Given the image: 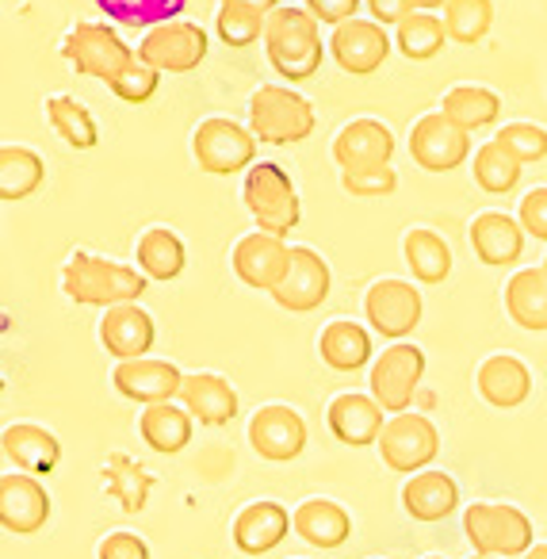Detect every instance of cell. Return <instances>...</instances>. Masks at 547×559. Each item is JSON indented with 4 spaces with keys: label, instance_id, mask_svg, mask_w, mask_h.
Instances as JSON below:
<instances>
[{
    "label": "cell",
    "instance_id": "cell-1",
    "mask_svg": "<svg viewBox=\"0 0 547 559\" xmlns=\"http://www.w3.org/2000/svg\"><path fill=\"white\" fill-rule=\"evenodd\" d=\"M150 288V276L131 264L108 261L96 253H78L66 261L62 269V292L78 307H119V304H139L142 292Z\"/></svg>",
    "mask_w": 547,
    "mask_h": 559
},
{
    "label": "cell",
    "instance_id": "cell-2",
    "mask_svg": "<svg viewBox=\"0 0 547 559\" xmlns=\"http://www.w3.org/2000/svg\"><path fill=\"white\" fill-rule=\"evenodd\" d=\"M264 55L280 78H314L322 66V24L307 9H276L264 24Z\"/></svg>",
    "mask_w": 547,
    "mask_h": 559
},
{
    "label": "cell",
    "instance_id": "cell-3",
    "mask_svg": "<svg viewBox=\"0 0 547 559\" xmlns=\"http://www.w3.org/2000/svg\"><path fill=\"white\" fill-rule=\"evenodd\" d=\"M241 200H246L249 215L257 218V230L276 234V238H287L302 218L299 192H295L284 165H276V162H261L246 173Z\"/></svg>",
    "mask_w": 547,
    "mask_h": 559
},
{
    "label": "cell",
    "instance_id": "cell-4",
    "mask_svg": "<svg viewBox=\"0 0 547 559\" xmlns=\"http://www.w3.org/2000/svg\"><path fill=\"white\" fill-rule=\"evenodd\" d=\"M249 131L269 146H292V142L310 139L314 108L302 93H292L284 85H261L249 96Z\"/></svg>",
    "mask_w": 547,
    "mask_h": 559
},
{
    "label": "cell",
    "instance_id": "cell-5",
    "mask_svg": "<svg viewBox=\"0 0 547 559\" xmlns=\"http://www.w3.org/2000/svg\"><path fill=\"white\" fill-rule=\"evenodd\" d=\"M463 533L475 544L478 556L509 559L532 551V521L506 502H475L463 513Z\"/></svg>",
    "mask_w": 547,
    "mask_h": 559
},
{
    "label": "cell",
    "instance_id": "cell-6",
    "mask_svg": "<svg viewBox=\"0 0 547 559\" xmlns=\"http://www.w3.org/2000/svg\"><path fill=\"white\" fill-rule=\"evenodd\" d=\"M192 154L200 162V169L211 173V177H234V173L257 165V134L249 127L234 123V119L211 116L195 127Z\"/></svg>",
    "mask_w": 547,
    "mask_h": 559
},
{
    "label": "cell",
    "instance_id": "cell-7",
    "mask_svg": "<svg viewBox=\"0 0 547 559\" xmlns=\"http://www.w3.org/2000/svg\"><path fill=\"white\" fill-rule=\"evenodd\" d=\"M62 58L85 78H100L111 85L139 58V50L127 47L119 32H111L108 24H78L62 39Z\"/></svg>",
    "mask_w": 547,
    "mask_h": 559
},
{
    "label": "cell",
    "instance_id": "cell-8",
    "mask_svg": "<svg viewBox=\"0 0 547 559\" xmlns=\"http://www.w3.org/2000/svg\"><path fill=\"white\" fill-rule=\"evenodd\" d=\"M440 452V433L432 429V421L425 414H394L387 421L383 437H379V456L391 472L399 475H417L429 472V464Z\"/></svg>",
    "mask_w": 547,
    "mask_h": 559
},
{
    "label": "cell",
    "instance_id": "cell-9",
    "mask_svg": "<svg viewBox=\"0 0 547 559\" xmlns=\"http://www.w3.org/2000/svg\"><path fill=\"white\" fill-rule=\"evenodd\" d=\"M139 58L162 73H192L207 58V32L192 20H169L142 35Z\"/></svg>",
    "mask_w": 547,
    "mask_h": 559
},
{
    "label": "cell",
    "instance_id": "cell-10",
    "mask_svg": "<svg viewBox=\"0 0 547 559\" xmlns=\"http://www.w3.org/2000/svg\"><path fill=\"white\" fill-rule=\"evenodd\" d=\"M425 376V353L409 342H394L383 357L371 365V399L387 414H406L414 403V391Z\"/></svg>",
    "mask_w": 547,
    "mask_h": 559
},
{
    "label": "cell",
    "instance_id": "cell-11",
    "mask_svg": "<svg viewBox=\"0 0 547 559\" xmlns=\"http://www.w3.org/2000/svg\"><path fill=\"white\" fill-rule=\"evenodd\" d=\"M409 154L425 173H452L467 162L471 134L463 127H455L444 111H429L409 131Z\"/></svg>",
    "mask_w": 547,
    "mask_h": 559
},
{
    "label": "cell",
    "instance_id": "cell-12",
    "mask_svg": "<svg viewBox=\"0 0 547 559\" xmlns=\"http://www.w3.org/2000/svg\"><path fill=\"white\" fill-rule=\"evenodd\" d=\"M421 292L406 280H376L364 296V314L379 337H406L421 322Z\"/></svg>",
    "mask_w": 547,
    "mask_h": 559
},
{
    "label": "cell",
    "instance_id": "cell-13",
    "mask_svg": "<svg viewBox=\"0 0 547 559\" xmlns=\"http://www.w3.org/2000/svg\"><path fill=\"white\" fill-rule=\"evenodd\" d=\"M234 261V272L246 288H257V292H276L287 276V264H292V246L276 234H264V230H253L234 246L230 253Z\"/></svg>",
    "mask_w": 547,
    "mask_h": 559
},
{
    "label": "cell",
    "instance_id": "cell-14",
    "mask_svg": "<svg viewBox=\"0 0 547 559\" xmlns=\"http://www.w3.org/2000/svg\"><path fill=\"white\" fill-rule=\"evenodd\" d=\"M391 47H394V39L387 35V27L376 24V20H360V16L333 27V35H330L333 62H337L345 73H353V78L376 73L379 66L387 62Z\"/></svg>",
    "mask_w": 547,
    "mask_h": 559
},
{
    "label": "cell",
    "instance_id": "cell-15",
    "mask_svg": "<svg viewBox=\"0 0 547 559\" xmlns=\"http://www.w3.org/2000/svg\"><path fill=\"white\" fill-rule=\"evenodd\" d=\"M249 444L261 460L292 464L307 449V421L292 406H261L249 418Z\"/></svg>",
    "mask_w": 547,
    "mask_h": 559
},
{
    "label": "cell",
    "instance_id": "cell-16",
    "mask_svg": "<svg viewBox=\"0 0 547 559\" xmlns=\"http://www.w3.org/2000/svg\"><path fill=\"white\" fill-rule=\"evenodd\" d=\"M330 284H333L330 264H325L310 246H292L287 276H284V284L272 292V299H276V307H284V311L302 314V311H314V307L325 304Z\"/></svg>",
    "mask_w": 547,
    "mask_h": 559
},
{
    "label": "cell",
    "instance_id": "cell-17",
    "mask_svg": "<svg viewBox=\"0 0 547 559\" xmlns=\"http://www.w3.org/2000/svg\"><path fill=\"white\" fill-rule=\"evenodd\" d=\"M111 383L123 399L142 406H157V403H173L180 399V388H185V372H180L173 360H123L111 372Z\"/></svg>",
    "mask_w": 547,
    "mask_h": 559
},
{
    "label": "cell",
    "instance_id": "cell-18",
    "mask_svg": "<svg viewBox=\"0 0 547 559\" xmlns=\"http://www.w3.org/2000/svg\"><path fill=\"white\" fill-rule=\"evenodd\" d=\"M391 154H394V134L379 119H353L333 139V162L341 165V173L383 169V165H391Z\"/></svg>",
    "mask_w": 547,
    "mask_h": 559
},
{
    "label": "cell",
    "instance_id": "cell-19",
    "mask_svg": "<svg viewBox=\"0 0 547 559\" xmlns=\"http://www.w3.org/2000/svg\"><path fill=\"white\" fill-rule=\"evenodd\" d=\"M50 521V495L35 475L9 472L0 479V525L16 536L39 533Z\"/></svg>",
    "mask_w": 547,
    "mask_h": 559
},
{
    "label": "cell",
    "instance_id": "cell-20",
    "mask_svg": "<svg viewBox=\"0 0 547 559\" xmlns=\"http://www.w3.org/2000/svg\"><path fill=\"white\" fill-rule=\"evenodd\" d=\"M154 319L142 311L139 304H119L108 307L100 319V345L111 353V357L123 365V360H142L150 349H154Z\"/></svg>",
    "mask_w": 547,
    "mask_h": 559
},
{
    "label": "cell",
    "instance_id": "cell-21",
    "mask_svg": "<svg viewBox=\"0 0 547 559\" xmlns=\"http://www.w3.org/2000/svg\"><path fill=\"white\" fill-rule=\"evenodd\" d=\"M330 429L341 444H353V449H368V444H379L387 421H383V406L368 395H356V391H345L330 403Z\"/></svg>",
    "mask_w": 547,
    "mask_h": 559
},
{
    "label": "cell",
    "instance_id": "cell-22",
    "mask_svg": "<svg viewBox=\"0 0 547 559\" xmlns=\"http://www.w3.org/2000/svg\"><path fill=\"white\" fill-rule=\"evenodd\" d=\"M471 249L490 269H506L524 253V226L506 211H483L471 223Z\"/></svg>",
    "mask_w": 547,
    "mask_h": 559
},
{
    "label": "cell",
    "instance_id": "cell-23",
    "mask_svg": "<svg viewBox=\"0 0 547 559\" xmlns=\"http://www.w3.org/2000/svg\"><path fill=\"white\" fill-rule=\"evenodd\" d=\"M295 528L292 513L280 502H249L246 510L234 518V544L246 556H264V551L280 548L284 536Z\"/></svg>",
    "mask_w": 547,
    "mask_h": 559
},
{
    "label": "cell",
    "instance_id": "cell-24",
    "mask_svg": "<svg viewBox=\"0 0 547 559\" xmlns=\"http://www.w3.org/2000/svg\"><path fill=\"white\" fill-rule=\"evenodd\" d=\"M180 406L192 414L200 426H226L238 414V391L215 372H195L185 376V388H180Z\"/></svg>",
    "mask_w": 547,
    "mask_h": 559
},
{
    "label": "cell",
    "instance_id": "cell-25",
    "mask_svg": "<svg viewBox=\"0 0 547 559\" xmlns=\"http://www.w3.org/2000/svg\"><path fill=\"white\" fill-rule=\"evenodd\" d=\"M475 383H478V395L490 406H498V411H513V406H521L532 395V372L524 368V360L509 357V353L486 357Z\"/></svg>",
    "mask_w": 547,
    "mask_h": 559
},
{
    "label": "cell",
    "instance_id": "cell-26",
    "mask_svg": "<svg viewBox=\"0 0 547 559\" xmlns=\"http://www.w3.org/2000/svg\"><path fill=\"white\" fill-rule=\"evenodd\" d=\"M295 533L310 544V548H341V544L353 536V518H348L345 506L330 502V498H307L299 510L292 513Z\"/></svg>",
    "mask_w": 547,
    "mask_h": 559
},
{
    "label": "cell",
    "instance_id": "cell-27",
    "mask_svg": "<svg viewBox=\"0 0 547 559\" xmlns=\"http://www.w3.org/2000/svg\"><path fill=\"white\" fill-rule=\"evenodd\" d=\"M0 449L24 475H50L62 460L58 437L39 426H9L0 437Z\"/></svg>",
    "mask_w": 547,
    "mask_h": 559
},
{
    "label": "cell",
    "instance_id": "cell-28",
    "mask_svg": "<svg viewBox=\"0 0 547 559\" xmlns=\"http://www.w3.org/2000/svg\"><path fill=\"white\" fill-rule=\"evenodd\" d=\"M460 506V487L444 472H417L402 487V510L414 521H444Z\"/></svg>",
    "mask_w": 547,
    "mask_h": 559
},
{
    "label": "cell",
    "instance_id": "cell-29",
    "mask_svg": "<svg viewBox=\"0 0 547 559\" xmlns=\"http://www.w3.org/2000/svg\"><path fill=\"white\" fill-rule=\"evenodd\" d=\"M506 311L521 330L544 334L547 330V272L521 269L506 284Z\"/></svg>",
    "mask_w": 547,
    "mask_h": 559
},
{
    "label": "cell",
    "instance_id": "cell-30",
    "mask_svg": "<svg viewBox=\"0 0 547 559\" xmlns=\"http://www.w3.org/2000/svg\"><path fill=\"white\" fill-rule=\"evenodd\" d=\"M192 426H195V418L185 406L157 403V406H146V414H142V421H139V433L154 452L177 456V452H185L188 441H192Z\"/></svg>",
    "mask_w": 547,
    "mask_h": 559
},
{
    "label": "cell",
    "instance_id": "cell-31",
    "mask_svg": "<svg viewBox=\"0 0 547 559\" xmlns=\"http://www.w3.org/2000/svg\"><path fill=\"white\" fill-rule=\"evenodd\" d=\"M318 353L333 372H356L371 360V334L353 319H337L322 330Z\"/></svg>",
    "mask_w": 547,
    "mask_h": 559
},
{
    "label": "cell",
    "instance_id": "cell-32",
    "mask_svg": "<svg viewBox=\"0 0 547 559\" xmlns=\"http://www.w3.org/2000/svg\"><path fill=\"white\" fill-rule=\"evenodd\" d=\"M134 257H139V269L150 280H177L188 264L185 241L169 226H150L139 238V246H134Z\"/></svg>",
    "mask_w": 547,
    "mask_h": 559
},
{
    "label": "cell",
    "instance_id": "cell-33",
    "mask_svg": "<svg viewBox=\"0 0 547 559\" xmlns=\"http://www.w3.org/2000/svg\"><path fill=\"white\" fill-rule=\"evenodd\" d=\"M402 253H406V264L421 284H440L452 272V249L440 238L437 230H425V226H414V230L402 238Z\"/></svg>",
    "mask_w": 547,
    "mask_h": 559
},
{
    "label": "cell",
    "instance_id": "cell-34",
    "mask_svg": "<svg viewBox=\"0 0 547 559\" xmlns=\"http://www.w3.org/2000/svg\"><path fill=\"white\" fill-rule=\"evenodd\" d=\"M440 111H444L455 127H463V131L471 134V131H478V127H490L494 119L501 116V100H498V93H490V88H483V85H455L444 93Z\"/></svg>",
    "mask_w": 547,
    "mask_h": 559
},
{
    "label": "cell",
    "instance_id": "cell-35",
    "mask_svg": "<svg viewBox=\"0 0 547 559\" xmlns=\"http://www.w3.org/2000/svg\"><path fill=\"white\" fill-rule=\"evenodd\" d=\"M47 165L35 150L27 146H4L0 150V200H27L32 192H39Z\"/></svg>",
    "mask_w": 547,
    "mask_h": 559
},
{
    "label": "cell",
    "instance_id": "cell-36",
    "mask_svg": "<svg viewBox=\"0 0 547 559\" xmlns=\"http://www.w3.org/2000/svg\"><path fill=\"white\" fill-rule=\"evenodd\" d=\"M448 43V27L440 16L432 12H409L399 27H394V47L409 58V62H429L444 50Z\"/></svg>",
    "mask_w": 547,
    "mask_h": 559
},
{
    "label": "cell",
    "instance_id": "cell-37",
    "mask_svg": "<svg viewBox=\"0 0 547 559\" xmlns=\"http://www.w3.org/2000/svg\"><path fill=\"white\" fill-rule=\"evenodd\" d=\"M47 119H50V127L62 134L66 146L93 150L96 142H100V131H96L93 111H88L81 100H73V96H50V100H47Z\"/></svg>",
    "mask_w": 547,
    "mask_h": 559
},
{
    "label": "cell",
    "instance_id": "cell-38",
    "mask_svg": "<svg viewBox=\"0 0 547 559\" xmlns=\"http://www.w3.org/2000/svg\"><path fill=\"white\" fill-rule=\"evenodd\" d=\"M104 483H108L111 495L123 502L127 513H139L146 510V498H150V487H154V475L142 472L127 452H111L108 464H104Z\"/></svg>",
    "mask_w": 547,
    "mask_h": 559
},
{
    "label": "cell",
    "instance_id": "cell-39",
    "mask_svg": "<svg viewBox=\"0 0 547 559\" xmlns=\"http://www.w3.org/2000/svg\"><path fill=\"white\" fill-rule=\"evenodd\" d=\"M490 24H494V0H448L444 4L448 39L460 43V47L483 43Z\"/></svg>",
    "mask_w": 547,
    "mask_h": 559
},
{
    "label": "cell",
    "instance_id": "cell-40",
    "mask_svg": "<svg viewBox=\"0 0 547 559\" xmlns=\"http://www.w3.org/2000/svg\"><path fill=\"white\" fill-rule=\"evenodd\" d=\"M521 169L524 165L516 162L509 150H501L498 142H486V146L475 150V185L490 195H506L516 188L521 180Z\"/></svg>",
    "mask_w": 547,
    "mask_h": 559
},
{
    "label": "cell",
    "instance_id": "cell-41",
    "mask_svg": "<svg viewBox=\"0 0 547 559\" xmlns=\"http://www.w3.org/2000/svg\"><path fill=\"white\" fill-rule=\"evenodd\" d=\"M111 20L127 27H157V24H169L177 20V12H185L188 0H96Z\"/></svg>",
    "mask_w": 547,
    "mask_h": 559
},
{
    "label": "cell",
    "instance_id": "cell-42",
    "mask_svg": "<svg viewBox=\"0 0 547 559\" xmlns=\"http://www.w3.org/2000/svg\"><path fill=\"white\" fill-rule=\"evenodd\" d=\"M264 24H269V16L246 9V4H223L215 16V32L226 47H249V43L264 39Z\"/></svg>",
    "mask_w": 547,
    "mask_h": 559
},
{
    "label": "cell",
    "instance_id": "cell-43",
    "mask_svg": "<svg viewBox=\"0 0 547 559\" xmlns=\"http://www.w3.org/2000/svg\"><path fill=\"white\" fill-rule=\"evenodd\" d=\"M494 142H498L501 150H509L521 165L544 162L547 157V131L536 123H506L494 134Z\"/></svg>",
    "mask_w": 547,
    "mask_h": 559
},
{
    "label": "cell",
    "instance_id": "cell-44",
    "mask_svg": "<svg viewBox=\"0 0 547 559\" xmlns=\"http://www.w3.org/2000/svg\"><path fill=\"white\" fill-rule=\"evenodd\" d=\"M157 85H162V70H154V66H146L142 58H134V62L127 66V70L119 73V78L111 81L108 88L123 104H146L150 96L157 93Z\"/></svg>",
    "mask_w": 547,
    "mask_h": 559
},
{
    "label": "cell",
    "instance_id": "cell-45",
    "mask_svg": "<svg viewBox=\"0 0 547 559\" xmlns=\"http://www.w3.org/2000/svg\"><path fill=\"white\" fill-rule=\"evenodd\" d=\"M341 185L353 195H391L399 188V173L391 165L383 169H364V173H341Z\"/></svg>",
    "mask_w": 547,
    "mask_h": 559
},
{
    "label": "cell",
    "instance_id": "cell-46",
    "mask_svg": "<svg viewBox=\"0 0 547 559\" xmlns=\"http://www.w3.org/2000/svg\"><path fill=\"white\" fill-rule=\"evenodd\" d=\"M516 223L536 241H547V188H532V192L524 195L521 211H516Z\"/></svg>",
    "mask_w": 547,
    "mask_h": 559
},
{
    "label": "cell",
    "instance_id": "cell-47",
    "mask_svg": "<svg viewBox=\"0 0 547 559\" xmlns=\"http://www.w3.org/2000/svg\"><path fill=\"white\" fill-rule=\"evenodd\" d=\"M307 12L318 20V24L341 27V24H348V20H356L360 0H307Z\"/></svg>",
    "mask_w": 547,
    "mask_h": 559
},
{
    "label": "cell",
    "instance_id": "cell-48",
    "mask_svg": "<svg viewBox=\"0 0 547 559\" xmlns=\"http://www.w3.org/2000/svg\"><path fill=\"white\" fill-rule=\"evenodd\" d=\"M100 559H150V544L134 533H111L100 544Z\"/></svg>",
    "mask_w": 547,
    "mask_h": 559
},
{
    "label": "cell",
    "instance_id": "cell-49",
    "mask_svg": "<svg viewBox=\"0 0 547 559\" xmlns=\"http://www.w3.org/2000/svg\"><path fill=\"white\" fill-rule=\"evenodd\" d=\"M364 4H368L371 20H376V24H383V27H399L402 20L414 12V4H409V0H364Z\"/></svg>",
    "mask_w": 547,
    "mask_h": 559
},
{
    "label": "cell",
    "instance_id": "cell-50",
    "mask_svg": "<svg viewBox=\"0 0 547 559\" xmlns=\"http://www.w3.org/2000/svg\"><path fill=\"white\" fill-rule=\"evenodd\" d=\"M223 4H246V9L264 12V16H272V12L280 9V0H223Z\"/></svg>",
    "mask_w": 547,
    "mask_h": 559
},
{
    "label": "cell",
    "instance_id": "cell-51",
    "mask_svg": "<svg viewBox=\"0 0 547 559\" xmlns=\"http://www.w3.org/2000/svg\"><path fill=\"white\" fill-rule=\"evenodd\" d=\"M409 4H414L417 12H429V9H444L448 0H409Z\"/></svg>",
    "mask_w": 547,
    "mask_h": 559
},
{
    "label": "cell",
    "instance_id": "cell-52",
    "mask_svg": "<svg viewBox=\"0 0 547 559\" xmlns=\"http://www.w3.org/2000/svg\"><path fill=\"white\" fill-rule=\"evenodd\" d=\"M524 559H547V544H536V548H532Z\"/></svg>",
    "mask_w": 547,
    "mask_h": 559
},
{
    "label": "cell",
    "instance_id": "cell-53",
    "mask_svg": "<svg viewBox=\"0 0 547 559\" xmlns=\"http://www.w3.org/2000/svg\"><path fill=\"white\" fill-rule=\"evenodd\" d=\"M471 559H498V556H471Z\"/></svg>",
    "mask_w": 547,
    "mask_h": 559
},
{
    "label": "cell",
    "instance_id": "cell-54",
    "mask_svg": "<svg viewBox=\"0 0 547 559\" xmlns=\"http://www.w3.org/2000/svg\"><path fill=\"white\" fill-rule=\"evenodd\" d=\"M539 269H544V272H547V253H544V264H539Z\"/></svg>",
    "mask_w": 547,
    "mask_h": 559
},
{
    "label": "cell",
    "instance_id": "cell-55",
    "mask_svg": "<svg viewBox=\"0 0 547 559\" xmlns=\"http://www.w3.org/2000/svg\"><path fill=\"white\" fill-rule=\"evenodd\" d=\"M429 559H437V556H429Z\"/></svg>",
    "mask_w": 547,
    "mask_h": 559
}]
</instances>
